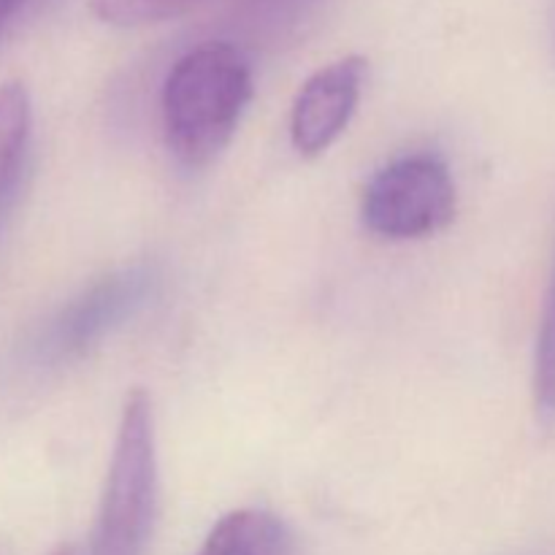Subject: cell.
<instances>
[{"label":"cell","instance_id":"obj_1","mask_svg":"<svg viewBox=\"0 0 555 555\" xmlns=\"http://www.w3.org/2000/svg\"><path fill=\"white\" fill-rule=\"evenodd\" d=\"M253 101V65L238 47L206 41L184 52L160 90L163 135L188 171L206 168L236 133Z\"/></svg>","mask_w":555,"mask_h":555},{"label":"cell","instance_id":"obj_2","mask_svg":"<svg viewBox=\"0 0 555 555\" xmlns=\"http://www.w3.org/2000/svg\"><path fill=\"white\" fill-rule=\"evenodd\" d=\"M160 291V271L133 263L101 276L49 312L16 347V369L25 374H52L70 366L125 323L144 312Z\"/></svg>","mask_w":555,"mask_h":555},{"label":"cell","instance_id":"obj_3","mask_svg":"<svg viewBox=\"0 0 555 555\" xmlns=\"http://www.w3.org/2000/svg\"><path fill=\"white\" fill-rule=\"evenodd\" d=\"M157 507L155 412L146 390L125 399L87 555H144Z\"/></svg>","mask_w":555,"mask_h":555},{"label":"cell","instance_id":"obj_4","mask_svg":"<svg viewBox=\"0 0 555 555\" xmlns=\"http://www.w3.org/2000/svg\"><path fill=\"white\" fill-rule=\"evenodd\" d=\"M459 193L448 163L431 152L390 160L363 188L361 220L369 233L390 242L426 238L448 228Z\"/></svg>","mask_w":555,"mask_h":555},{"label":"cell","instance_id":"obj_5","mask_svg":"<svg viewBox=\"0 0 555 555\" xmlns=\"http://www.w3.org/2000/svg\"><path fill=\"white\" fill-rule=\"evenodd\" d=\"M366 60L350 54L314 70L291 108V141L298 155L318 157L339 139L361 101Z\"/></svg>","mask_w":555,"mask_h":555},{"label":"cell","instance_id":"obj_6","mask_svg":"<svg viewBox=\"0 0 555 555\" xmlns=\"http://www.w3.org/2000/svg\"><path fill=\"white\" fill-rule=\"evenodd\" d=\"M33 141V101L22 81L0 87V233L25 182Z\"/></svg>","mask_w":555,"mask_h":555},{"label":"cell","instance_id":"obj_7","mask_svg":"<svg viewBox=\"0 0 555 555\" xmlns=\"http://www.w3.org/2000/svg\"><path fill=\"white\" fill-rule=\"evenodd\" d=\"M195 555H293V534L274 513L233 509L217 520Z\"/></svg>","mask_w":555,"mask_h":555},{"label":"cell","instance_id":"obj_8","mask_svg":"<svg viewBox=\"0 0 555 555\" xmlns=\"http://www.w3.org/2000/svg\"><path fill=\"white\" fill-rule=\"evenodd\" d=\"M534 406L542 423H555V263L542 304L534 352Z\"/></svg>","mask_w":555,"mask_h":555},{"label":"cell","instance_id":"obj_9","mask_svg":"<svg viewBox=\"0 0 555 555\" xmlns=\"http://www.w3.org/2000/svg\"><path fill=\"white\" fill-rule=\"evenodd\" d=\"M206 0H90L98 22L112 27H146L190 14Z\"/></svg>","mask_w":555,"mask_h":555},{"label":"cell","instance_id":"obj_10","mask_svg":"<svg viewBox=\"0 0 555 555\" xmlns=\"http://www.w3.org/2000/svg\"><path fill=\"white\" fill-rule=\"evenodd\" d=\"M38 3H43V0H0V36Z\"/></svg>","mask_w":555,"mask_h":555}]
</instances>
